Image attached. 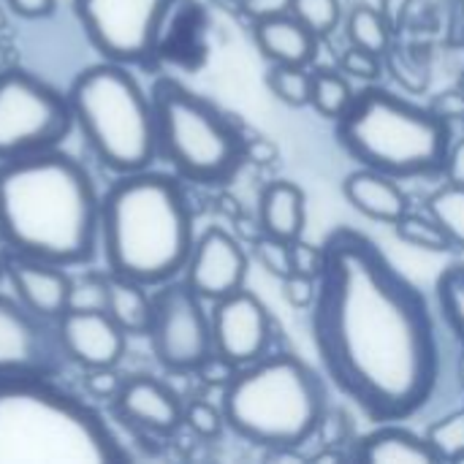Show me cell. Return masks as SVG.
Returning a JSON list of instances; mask_svg holds the SVG:
<instances>
[{
  "label": "cell",
  "mask_w": 464,
  "mask_h": 464,
  "mask_svg": "<svg viewBox=\"0 0 464 464\" xmlns=\"http://www.w3.org/2000/svg\"><path fill=\"white\" fill-rule=\"evenodd\" d=\"M204 302L226 299L245 288L247 280V253L237 237L226 228H207L196 237L190 258L179 275Z\"/></svg>",
  "instance_id": "5bb4252c"
},
{
  "label": "cell",
  "mask_w": 464,
  "mask_h": 464,
  "mask_svg": "<svg viewBox=\"0 0 464 464\" xmlns=\"http://www.w3.org/2000/svg\"><path fill=\"white\" fill-rule=\"evenodd\" d=\"M459 87L464 90V68H462V73H459Z\"/></svg>",
  "instance_id": "c3c4849f"
},
{
  "label": "cell",
  "mask_w": 464,
  "mask_h": 464,
  "mask_svg": "<svg viewBox=\"0 0 464 464\" xmlns=\"http://www.w3.org/2000/svg\"><path fill=\"white\" fill-rule=\"evenodd\" d=\"M277 155L280 152H277V147L269 139H245V160L266 166V163H275Z\"/></svg>",
  "instance_id": "7bdbcfd3"
},
{
  "label": "cell",
  "mask_w": 464,
  "mask_h": 464,
  "mask_svg": "<svg viewBox=\"0 0 464 464\" xmlns=\"http://www.w3.org/2000/svg\"><path fill=\"white\" fill-rule=\"evenodd\" d=\"M106 313L125 334H147L152 318V294L136 280L109 275Z\"/></svg>",
  "instance_id": "7402d4cb"
},
{
  "label": "cell",
  "mask_w": 464,
  "mask_h": 464,
  "mask_svg": "<svg viewBox=\"0 0 464 464\" xmlns=\"http://www.w3.org/2000/svg\"><path fill=\"white\" fill-rule=\"evenodd\" d=\"M427 212L449 234L454 247L464 250V185L446 182L443 188H438L427 201Z\"/></svg>",
  "instance_id": "484cf974"
},
{
  "label": "cell",
  "mask_w": 464,
  "mask_h": 464,
  "mask_svg": "<svg viewBox=\"0 0 464 464\" xmlns=\"http://www.w3.org/2000/svg\"><path fill=\"white\" fill-rule=\"evenodd\" d=\"M280 285H283V299L291 307H296V310H310L313 307L315 294H318V277L291 272L288 277L280 280Z\"/></svg>",
  "instance_id": "e575fe53"
},
{
  "label": "cell",
  "mask_w": 464,
  "mask_h": 464,
  "mask_svg": "<svg viewBox=\"0 0 464 464\" xmlns=\"http://www.w3.org/2000/svg\"><path fill=\"white\" fill-rule=\"evenodd\" d=\"M57 343L65 362L82 370L117 367L125 353V332L106 310H65L54 321Z\"/></svg>",
  "instance_id": "9a60e30c"
},
{
  "label": "cell",
  "mask_w": 464,
  "mask_h": 464,
  "mask_svg": "<svg viewBox=\"0 0 464 464\" xmlns=\"http://www.w3.org/2000/svg\"><path fill=\"white\" fill-rule=\"evenodd\" d=\"M5 280H8L14 296L27 310H33L35 315H41L52 324L68 310L71 275L65 272V266L11 253L5 258Z\"/></svg>",
  "instance_id": "e0dca14e"
},
{
  "label": "cell",
  "mask_w": 464,
  "mask_h": 464,
  "mask_svg": "<svg viewBox=\"0 0 464 464\" xmlns=\"http://www.w3.org/2000/svg\"><path fill=\"white\" fill-rule=\"evenodd\" d=\"M177 0H73L76 19L103 60L144 63L160 41Z\"/></svg>",
  "instance_id": "30bf717a"
},
{
  "label": "cell",
  "mask_w": 464,
  "mask_h": 464,
  "mask_svg": "<svg viewBox=\"0 0 464 464\" xmlns=\"http://www.w3.org/2000/svg\"><path fill=\"white\" fill-rule=\"evenodd\" d=\"M239 5H242L245 16H250L253 22H261V19L291 14L294 0H239Z\"/></svg>",
  "instance_id": "60d3db41"
},
{
  "label": "cell",
  "mask_w": 464,
  "mask_h": 464,
  "mask_svg": "<svg viewBox=\"0 0 464 464\" xmlns=\"http://www.w3.org/2000/svg\"><path fill=\"white\" fill-rule=\"evenodd\" d=\"M435 296L446 329L464 351V261L443 269V275L435 283Z\"/></svg>",
  "instance_id": "d4e9b609"
},
{
  "label": "cell",
  "mask_w": 464,
  "mask_h": 464,
  "mask_svg": "<svg viewBox=\"0 0 464 464\" xmlns=\"http://www.w3.org/2000/svg\"><path fill=\"white\" fill-rule=\"evenodd\" d=\"M193 212L177 177L120 174L101 196V256L109 275L158 288L182 275L193 250Z\"/></svg>",
  "instance_id": "3957f363"
},
{
  "label": "cell",
  "mask_w": 464,
  "mask_h": 464,
  "mask_svg": "<svg viewBox=\"0 0 464 464\" xmlns=\"http://www.w3.org/2000/svg\"><path fill=\"white\" fill-rule=\"evenodd\" d=\"M383 68L386 65H383V57L381 54L367 52V49H359V46H351V44H348V49L340 57V71L345 76L359 79V82H367V84L378 82V76H381Z\"/></svg>",
  "instance_id": "836d02e7"
},
{
  "label": "cell",
  "mask_w": 464,
  "mask_h": 464,
  "mask_svg": "<svg viewBox=\"0 0 464 464\" xmlns=\"http://www.w3.org/2000/svg\"><path fill=\"white\" fill-rule=\"evenodd\" d=\"M71 128L68 95L22 68L0 71V160L60 147Z\"/></svg>",
  "instance_id": "9c48e42d"
},
{
  "label": "cell",
  "mask_w": 464,
  "mask_h": 464,
  "mask_svg": "<svg viewBox=\"0 0 464 464\" xmlns=\"http://www.w3.org/2000/svg\"><path fill=\"white\" fill-rule=\"evenodd\" d=\"M266 87L285 106H294V109L310 106L313 71H307V65H275L272 63V68L266 71Z\"/></svg>",
  "instance_id": "83f0119b"
},
{
  "label": "cell",
  "mask_w": 464,
  "mask_h": 464,
  "mask_svg": "<svg viewBox=\"0 0 464 464\" xmlns=\"http://www.w3.org/2000/svg\"><path fill=\"white\" fill-rule=\"evenodd\" d=\"M351 459L362 464H438L427 435H416L402 421H383L351 446Z\"/></svg>",
  "instance_id": "ac0fdd59"
},
{
  "label": "cell",
  "mask_w": 464,
  "mask_h": 464,
  "mask_svg": "<svg viewBox=\"0 0 464 464\" xmlns=\"http://www.w3.org/2000/svg\"><path fill=\"white\" fill-rule=\"evenodd\" d=\"M427 440L435 449L440 462H462L464 459V411H454L438 419L427 430Z\"/></svg>",
  "instance_id": "f1b7e54d"
},
{
  "label": "cell",
  "mask_w": 464,
  "mask_h": 464,
  "mask_svg": "<svg viewBox=\"0 0 464 464\" xmlns=\"http://www.w3.org/2000/svg\"><path fill=\"white\" fill-rule=\"evenodd\" d=\"M239 372V367L234 364V362H228L226 356H220V353H212V356H207L204 362H201V367L193 372V375H198V381L204 383V386H209V389H226L231 381H234V375Z\"/></svg>",
  "instance_id": "d590c367"
},
{
  "label": "cell",
  "mask_w": 464,
  "mask_h": 464,
  "mask_svg": "<svg viewBox=\"0 0 464 464\" xmlns=\"http://www.w3.org/2000/svg\"><path fill=\"white\" fill-rule=\"evenodd\" d=\"M291 14L307 27L313 30L318 38L329 35L343 16V5L340 0H294Z\"/></svg>",
  "instance_id": "f546056e"
},
{
  "label": "cell",
  "mask_w": 464,
  "mask_h": 464,
  "mask_svg": "<svg viewBox=\"0 0 464 464\" xmlns=\"http://www.w3.org/2000/svg\"><path fill=\"white\" fill-rule=\"evenodd\" d=\"M353 95L356 92H353V87H351V82H348V76L343 71H334V68H318V71H313L310 106L321 117L337 122L345 114V109L351 106Z\"/></svg>",
  "instance_id": "cb8c5ba5"
},
{
  "label": "cell",
  "mask_w": 464,
  "mask_h": 464,
  "mask_svg": "<svg viewBox=\"0 0 464 464\" xmlns=\"http://www.w3.org/2000/svg\"><path fill=\"white\" fill-rule=\"evenodd\" d=\"M109 299V272H84L71 277L68 310H106Z\"/></svg>",
  "instance_id": "4dcf8cb0"
},
{
  "label": "cell",
  "mask_w": 464,
  "mask_h": 464,
  "mask_svg": "<svg viewBox=\"0 0 464 464\" xmlns=\"http://www.w3.org/2000/svg\"><path fill=\"white\" fill-rule=\"evenodd\" d=\"M0 242L14 256L82 266L101 250V196L60 147L0 160Z\"/></svg>",
  "instance_id": "7a4b0ae2"
},
{
  "label": "cell",
  "mask_w": 464,
  "mask_h": 464,
  "mask_svg": "<svg viewBox=\"0 0 464 464\" xmlns=\"http://www.w3.org/2000/svg\"><path fill=\"white\" fill-rule=\"evenodd\" d=\"M253 41L275 65H310L318 49V35L294 14L253 22Z\"/></svg>",
  "instance_id": "ffe728a7"
},
{
  "label": "cell",
  "mask_w": 464,
  "mask_h": 464,
  "mask_svg": "<svg viewBox=\"0 0 464 464\" xmlns=\"http://www.w3.org/2000/svg\"><path fill=\"white\" fill-rule=\"evenodd\" d=\"M209 318L215 353L226 356L237 367H247L269 353L272 315L256 294L242 288L226 299L212 302Z\"/></svg>",
  "instance_id": "4fadbf2b"
},
{
  "label": "cell",
  "mask_w": 464,
  "mask_h": 464,
  "mask_svg": "<svg viewBox=\"0 0 464 464\" xmlns=\"http://www.w3.org/2000/svg\"><path fill=\"white\" fill-rule=\"evenodd\" d=\"M125 451L84 400L52 378H0V464H117Z\"/></svg>",
  "instance_id": "277c9868"
},
{
  "label": "cell",
  "mask_w": 464,
  "mask_h": 464,
  "mask_svg": "<svg viewBox=\"0 0 464 464\" xmlns=\"http://www.w3.org/2000/svg\"><path fill=\"white\" fill-rule=\"evenodd\" d=\"M343 196L356 212L375 223L394 226L405 212H411V198L400 188V179L367 166L351 171L343 179Z\"/></svg>",
  "instance_id": "d6986e66"
},
{
  "label": "cell",
  "mask_w": 464,
  "mask_h": 464,
  "mask_svg": "<svg viewBox=\"0 0 464 464\" xmlns=\"http://www.w3.org/2000/svg\"><path fill=\"white\" fill-rule=\"evenodd\" d=\"M443 177H446V182L464 185V139L451 144V150H449V155H446Z\"/></svg>",
  "instance_id": "ee69618b"
},
{
  "label": "cell",
  "mask_w": 464,
  "mask_h": 464,
  "mask_svg": "<svg viewBox=\"0 0 464 464\" xmlns=\"http://www.w3.org/2000/svg\"><path fill=\"white\" fill-rule=\"evenodd\" d=\"M111 405L128 427L155 438L174 435L185 419V405L177 392L150 375L125 378Z\"/></svg>",
  "instance_id": "2e32d148"
},
{
  "label": "cell",
  "mask_w": 464,
  "mask_h": 464,
  "mask_svg": "<svg viewBox=\"0 0 464 464\" xmlns=\"http://www.w3.org/2000/svg\"><path fill=\"white\" fill-rule=\"evenodd\" d=\"M394 234L408 242L411 247L427 250V253H449L454 250V242L449 239V234L438 226V220L427 212V215H416V212H405L397 223H394Z\"/></svg>",
  "instance_id": "4316f807"
},
{
  "label": "cell",
  "mask_w": 464,
  "mask_h": 464,
  "mask_svg": "<svg viewBox=\"0 0 464 464\" xmlns=\"http://www.w3.org/2000/svg\"><path fill=\"white\" fill-rule=\"evenodd\" d=\"M307 223V198L296 182L275 179L258 196V226L280 239H299Z\"/></svg>",
  "instance_id": "44dd1931"
},
{
  "label": "cell",
  "mask_w": 464,
  "mask_h": 464,
  "mask_svg": "<svg viewBox=\"0 0 464 464\" xmlns=\"http://www.w3.org/2000/svg\"><path fill=\"white\" fill-rule=\"evenodd\" d=\"M459 122H462V128H464V117H462V120H459Z\"/></svg>",
  "instance_id": "681fc988"
},
{
  "label": "cell",
  "mask_w": 464,
  "mask_h": 464,
  "mask_svg": "<svg viewBox=\"0 0 464 464\" xmlns=\"http://www.w3.org/2000/svg\"><path fill=\"white\" fill-rule=\"evenodd\" d=\"M3 277H5V261L0 258V280H3Z\"/></svg>",
  "instance_id": "7dc6e473"
},
{
  "label": "cell",
  "mask_w": 464,
  "mask_h": 464,
  "mask_svg": "<svg viewBox=\"0 0 464 464\" xmlns=\"http://www.w3.org/2000/svg\"><path fill=\"white\" fill-rule=\"evenodd\" d=\"M147 337L158 364L179 375L196 372L201 362L215 353L207 302L182 277H174L152 291Z\"/></svg>",
  "instance_id": "8fae6325"
},
{
  "label": "cell",
  "mask_w": 464,
  "mask_h": 464,
  "mask_svg": "<svg viewBox=\"0 0 464 464\" xmlns=\"http://www.w3.org/2000/svg\"><path fill=\"white\" fill-rule=\"evenodd\" d=\"M337 141L359 166L394 179H416L443 174L454 136L451 122L430 106L367 84L337 120Z\"/></svg>",
  "instance_id": "8992f818"
},
{
  "label": "cell",
  "mask_w": 464,
  "mask_h": 464,
  "mask_svg": "<svg viewBox=\"0 0 464 464\" xmlns=\"http://www.w3.org/2000/svg\"><path fill=\"white\" fill-rule=\"evenodd\" d=\"M383 65H386L389 71H394V76H397L408 90H419V87L427 84L424 71L416 68V65H411V60H408L405 54H400V52H392V49H389V52L383 54Z\"/></svg>",
  "instance_id": "f35d334b"
},
{
  "label": "cell",
  "mask_w": 464,
  "mask_h": 464,
  "mask_svg": "<svg viewBox=\"0 0 464 464\" xmlns=\"http://www.w3.org/2000/svg\"><path fill=\"white\" fill-rule=\"evenodd\" d=\"M348 459H351V454H340V451H332V449L313 457V462H348Z\"/></svg>",
  "instance_id": "bcb514c9"
},
{
  "label": "cell",
  "mask_w": 464,
  "mask_h": 464,
  "mask_svg": "<svg viewBox=\"0 0 464 464\" xmlns=\"http://www.w3.org/2000/svg\"><path fill=\"white\" fill-rule=\"evenodd\" d=\"M73 125L90 152L117 177L144 171L158 158L152 98L122 63L103 60L68 87Z\"/></svg>",
  "instance_id": "52a82bcc"
},
{
  "label": "cell",
  "mask_w": 464,
  "mask_h": 464,
  "mask_svg": "<svg viewBox=\"0 0 464 464\" xmlns=\"http://www.w3.org/2000/svg\"><path fill=\"white\" fill-rule=\"evenodd\" d=\"M182 427H188L201 440H218L223 435V430H226L223 408H215V405H209L204 400H193L190 405H185Z\"/></svg>",
  "instance_id": "d6a6232c"
},
{
  "label": "cell",
  "mask_w": 464,
  "mask_h": 464,
  "mask_svg": "<svg viewBox=\"0 0 464 464\" xmlns=\"http://www.w3.org/2000/svg\"><path fill=\"white\" fill-rule=\"evenodd\" d=\"M8 8L22 19H46L54 14L57 0H5Z\"/></svg>",
  "instance_id": "b9f144b4"
},
{
  "label": "cell",
  "mask_w": 464,
  "mask_h": 464,
  "mask_svg": "<svg viewBox=\"0 0 464 464\" xmlns=\"http://www.w3.org/2000/svg\"><path fill=\"white\" fill-rule=\"evenodd\" d=\"M226 427L258 446L291 451L324 430L329 392L324 378L294 353L264 356L239 367L220 400Z\"/></svg>",
  "instance_id": "5b68a950"
},
{
  "label": "cell",
  "mask_w": 464,
  "mask_h": 464,
  "mask_svg": "<svg viewBox=\"0 0 464 464\" xmlns=\"http://www.w3.org/2000/svg\"><path fill=\"white\" fill-rule=\"evenodd\" d=\"M310 313L326 378L370 421H408L443 378L438 318L421 288L362 231L326 234Z\"/></svg>",
  "instance_id": "6da1fadb"
},
{
  "label": "cell",
  "mask_w": 464,
  "mask_h": 464,
  "mask_svg": "<svg viewBox=\"0 0 464 464\" xmlns=\"http://www.w3.org/2000/svg\"><path fill=\"white\" fill-rule=\"evenodd\" d=\"M291 269L299 275L318 277L324 269V245H310L302 237L291 242Z\"/></svg>",
  "instance_id": "8d00e7d4"
},
{
  "label": "cell",
  "mask_w": 464,
  "mask_h": 464,
  "mask_svg": "<svg viewBox=\"0 0 464 464\" xmlns=\"http://www.w3.org/2000/svg\"><path fill=\"white\" fill-rule=\"evenodd\" d=\"M253 256L256 261L264 266L266 275L283 280L288 277L294 269H291V242L288 239H280V237H272V234H258L253 239Z\"/></svg>",
  "instance_id": "1f68e13d"
},
{
  "label": "cell",
  "mask_w": 464,
  "mask_h": 464,
  "mask_svg": "<svg viewBox=\"0 0 464 464\" xmlns=\"http://www.w3.org/2000/svg\"><path fill=\"white\" fill-rule=\"evenodd\" d=\"M158 158L196 185H226L245 163V139L237 125L204 95L177 79L152 87Z\"/></svg>",
  "instance_id": "ba28073f"
},
{
  "label": "cell",
  "mask_w": 464,
  "mask_h": 464,
  "mask_svg": "<svg viewBox=\"0 0 464 464\" xmlns=\"http://www.w3.org/2000/svg\"><path fill=\"white\" fill-rule=\"evenodd\" d=\"M411 3H413V0H381V14L386 16V22L392 24V30L402 27Z\"/></svg>",
  "instance_id": "f6af8a7d"
},
{
  "label": "cell",
  "mask_w": 464,
  "mask_h": 464,
  "mask_svg": "<svg viewBox=\"0 0 464 464\" xmlns=\"http://www.w3.org/2000/svg\"><path fill=\"white\" fill-rule=\"evenodd\" d=\"M345 38L351 46H359L383 57L392 49V24L386 22L381 8L359 3L351 8L345 19Z\"/></svg>",
  "instance_id": "603a6c76"
},
{
  "label": "cell",
  "mask_w": 464,
  "mask_h": 464,
  "mask_svg": "<svg viewBox=\"0 0 464 464\" xmlns=\"http://www.w3.org/2000/svg\"><path fill=\"white\" fill-rule=\"evenodd\" d=\"M63 362L54 324L0 294V378H54Z\"/></svg>",
  "instance_id": "7c38bea8"
},
{
  "label": "cell",
  "mask_w": 464,
  "mask_h": 464,
  "mask_svg": "<svg viewBox=\"0 0 464 464\" xmlns=\"http://www.w3.org/2000/svg\"><path fill=\"white\" fill-rule=\"evenodd\" d=\"M430 109L443 117L446 122H454V120H462L464 117V90L457 84L451 90H443L438 92L432 101H430Z\"/></svg>",
  "instance_id": "ab89813d"
},
{
  "label": "cell",
  "mask_w": 464,
  "mask_h": 464,
  "mask_svg": "<svg viewBox=\"0 0 464 464\" xmlns=\"http://www.w3.org/2000/svg\"><path fill=\"white\" fill-rule=\"evenodd\" d=\"M120 386H122V378H117L114 367L84 370V392L92 400H114Z\"/></svg>",
  "instance_id": "74e56055"
}]
</instances>
